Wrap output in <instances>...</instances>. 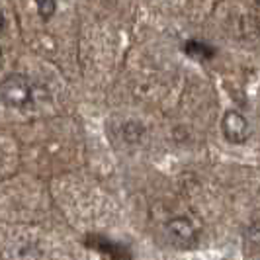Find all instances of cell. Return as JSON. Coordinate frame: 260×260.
Returning <instances> with one entry per match:
<instances>
[{"instance_id": "cell-5", "label": "cell", "mask_w": 260, "mask_h": 260, "mask_svg": "<svg viewBox=\"0 0 260 260\" xmlns=\"http://www.w3.org/2000/svg\"><path fill=\"white\" fill-rule=\"evenodd\" d=\"M4 29V14L0 12V31Z\"/></svg>"}, {"instance_id": "cell-3", "label": "cell", "mask_w": 260, "mask_h": 260, "mask_svg": "<svg viewBox=\"0 0 260 260\" xmlns=\"http://www.w3.org/2000/svg\"><path fill=\"white\" fill-rule=\"evenodd\" d=\"M167 231H169L172 243L178 245V247L188 248L196 245L198 233H196L192 221L186 219V217H172V219L167 223Z\"/></svg>"}, {"instance_id": "cell-6", "label": "cell", "mask_w": 260, "mask_h": 260, "mask_svg": "<svg viewBox=\"0 0 260 260\" xmlns=\"http://www.w3.org/2000/svg\"><path fill=\"white\" fill-rule=\"evenodd\" d=\"M0 61H2V49H0Z\"/></svg>"}, {"instance_id": "cell-2", "label": "cell", "mask_w": 260, "mask_h": 260, "mask_svg": "<svg viewBox=\"0 0 260 260\" xmlns=\"http://www.w3.org/2000/svg\"><path fill=\"white\" fill-rule=\"evenodd\" d=\"M221 127H223L225 139H227L229 143H235V145L245 143L248 139V133H250L247 117L243 116L241 112H237V110H229V112L223 116Z\"/></svg>"}, {"instance_id": "cell-1", "label": "cell", "mask_w": 260, "mask_h": 260, "mask_svg": "<svg viewBox=\"0 0 260 260\" xmlns=\"http://www.w3.org/2000/svg\"><path fill=\"white\" fill-rule=\"evenodd\" d=\"M0 100L8 108H24L31 100V86L24 75H8L0 82Z\"/></svg>"}, {"instance_id": "cell-4", "label": "cell", "mask_w": 260, "mask_h": 260, "mask_svg": "<svg viewBox=\"0 0 260 260\" xmlns=\"http://www.w3.org/2000/svg\"><path fill=\"white\" fill-rule=\"evenodd\" d=\"M36 4H38V10L43 20H49L53 14H55V8H57V2L55 0H36Z\"/></svg>"}]
</instances>
